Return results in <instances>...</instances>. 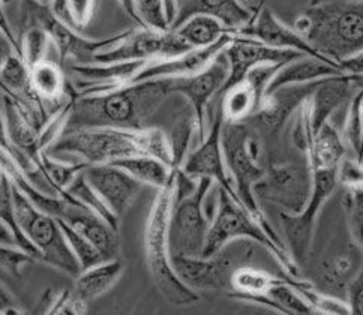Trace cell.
<instances>
[{"label": "cell", "mask_w": 363, "mask_h": 315, "mask_svg": "<svg viewBox=\"0 0 363 315\" xmlns=\"http://www.w3.org/2000/svg\"><path fill=\"white\" fill-rule=\"evenodd\" d=\"M350 77H352V75H350ZM352 78L357 84H363V75H357V77H352Z\"/></svg>", "instance_id": "obj_47"}, {"label": "cell", "mask_w": 363, "mask_h": 315, "mask_svg": "<svg viewBox=\"0 0 363 315\" xmlns=\"http://www.w3.org/2000/svg\"><path fill=\"white\" fill-rule=\"evenodd\" d=\"M227 78L228 63L223 52L204 71L191 77L172 78V95H180L188 101L200 143L204 140L207 107L213 98L221 95Z\"/></svg>", "instance_id": "obj_11"}, {"label": "cell", "mask_w": 363, "mask_h": 315, "mask_svg": "<svg viewBox=\"0 0 363 315\" xmlns=\"http://www.w3.org/2000/svg\"><path fill=\"white\" fill-rule=\"evenodd\" d=\"M68 6L75 21L86 23L92 12V0H68Z\"/></svg>", "instance_id": "obj_38"}, {"label": "cell", "mask_w": 363, "mask_h": 315, "mask_svg": "<svg viewBox=\"0 0 363 315\" xmlns=\"http://www.w3.org/2000/svg\"><path fill=\"white\" fill-rule=\"evenodd\" d=\"M177 2H179V0H177Z\"/></svg>", "instance_id": "obj_51"}, {"label": "cell", "mask_w": 363, "mask_h": 315, "mask_svg": "<svg viewBox=\"0 0 363 315\" xmlns=\"http://www.w3.org/2000/svg\"><path fill=\"white\" fill-rule=\"evenodd\" d=\"M56 219H57L60 230L65 236V241H67V243L71 249V253L77 258V262H79L82 272L99 265V262H102V261H106L102 258V255L96 251L95 246L90 243L86 238H83V236L79 231H75L65 221H62L59 218H56Z\"/></svg>", "instance_id": "obj_34"}, {"label": "cell", "mask_w": 363, "mask_h": 315, "mask_svg": "<svg viewBox=\"0 0 363 315\" xmlns=\"http://www.w3.org/2000/svg\"><path fill=\"white\" fill-rule=\"evenodd\" d=\"M0 177H2V175H0Z\"/></svg>", "instance_id": "obj_50"}, {"label": "cell", "mask_w": 363, "mask_h": 315, "mask_svg": "<svg viewBox=\"0 0 363 315\" xmlns=\"http://www.w3.org/2000/svg\"><path fill=\"white\" fill-rule=\"evenodd\" d=\"M67 222L75 231L95 246L104 260L121 258L119 231L108 226L106 221L95 215L71 199H63L59 214L55 216Z\"/></svg>", "instance_id": "obj_18"}, {"label": "cell", "mask_w": 363, "mask_h": 315, "mask_svg": "<svg viewBox=\"0 0 363 315\" xmlns=\"http://www.w3.org/2000/svg\"><path fill=\"white\" fill-rule=\"evenodd\" d=\"M359 86L350 75H340L324 78L315 87L313 95L308 98L311 109V125H313L314 134L318 129L330 121V116L340 109L341 105L353 98L356 92L353 90Z\"/></svg>", "instance_id": "obj_22"}, {"label": "cell", "mask_w": 363, "mask_h": 315, "mask_svg": "<svg viewBox=\"0 0 363 315\" xmlns=\"http://www.w3.org/2000/svg\"><path fill=\"white\" fill-rule=\"evenodd\" d=\"M119 2L122 4V6H123V9L128 12L129 16H131L138 24H141L140 23V18H138V16H137V9H135V0H119Z\"/></svg>", "instance_id": "obj_42"}, {"label": "cell", "mask_w": 363, "mask_h": 315, "mask_svg": "<svg viewBox=\"0 0 363 315\" xmlns=\"http://www.w3.org/2000/svg\"><path fill=\"white\" fill-rule=\"evenodd\" d=\"M321 82L323 80L306 84L287 86L272 92L269 95H264L260 107L251 117V121H254V128L258 131L262 138H278L291 114L299 110L301 105L313 95V92Z\"/></svg>", "instance_id": "obj_15"}, {"label": "cell", "mask_w": 363, "mask_h": 315, "mask_svg": "<svg viewBox=\"0 0 363 315\" xmlns=\"http://www.w3.org/2000/svg\"><path fill=\"white\" fill-rule=\"evenodd\" d=\"M252 192L257 201L274 204L279 212L301 214L313 194V172L308 164L270 165Z\"/></svg>", "instance_id": "obj_10"}, {"label": "cell", "mask_w": 363, "mask_h": 315, "mask_svg": "<svg viewBox=\"0 0 363 315\" xmlns=\"http://www.w3.org/2000/svg\"><path fill=\"white\" fill-rule=\"evenodd\" d=\"M11 199L17 226L41 254V262L72 278L79 277L80 266L65 241L57 219L35 206L16 185H11Z\"/></svg>", "instance_id": "obj_7"}, {"label": "cell", "mask_w": 363, "mask_h": 315, "mask_svg": "<svg viewBox=\"0 0 363 315\" xmlns=\"http://www.w3.org/2000/svg\"><path fill=\"white\" fill-rule=\"evenodd\" d=\"M172 96V78L135 82L71 104L62 133L79 129H146Z\"/></svg>", "instance_id": "obj_1"}, {"label": "cell", "mask_w": 363, "mask_h": 315, "mask_svg": "<svg viewBox=\"0 0 363 315\" xmlns=\"http://www.w3.org/2000/svg\"><path fill=\"white\" fill-rule=\"evenodd\" d=\"M32 261L35 260L18 246L0 245V270L8 272L12 277L20 278L23 267Z\"/></svg>", "instance_id": "obj_35"}, {"label": "cell", "mask_w": 363, "mask_h": 315, "mask_svg": "<svg viewBox=\"0 0 363 315\" xmlns=\"http://www.w3.org/2000/svg\"><path fill=\"white\" fill-rule=\"evenodd\" d=\"M305 155L311 172L338 170L340 164L348 156V150L342 137L329 121L314 134Z\"/></svg>", "instance_id": "obj_24"}, {"label": "cell", "mask_w": 363, "mask_h": 315, "mask_svg": "<svg viewBox=\"0 0 363 315\" xmlns=\"http://www.w3.org/2000/svg\"><path fill=\"white\" fill-rule=\"evenodd\" d=\"M125 272L122 258L106 260L99 265L80 272L75 278L72 292H69L68 306L77 314L84 315L86 308L94 300L106 294L110 288L121 280Z\"/></svg>", "instance_id": "obj_20"}, {"label": "cell", "mask_w": 363, "mask_h": 315, "mask_svg": "<svg viewBox=\"0 0 363 315\" xmlns=\"http://www.w3.org/2000/svg\"><path fill=\"white\" fill-rule=\"evenodd\" d=\"M177 278L194 292L230 290L235 266V253L227 246L212 257H172Z\"/></svg>", "instance_id": "obj_13"}, {"label": "cell", "mask_w": 363, "mask_h": 315, "mask_svg": "<svg viewBox=\"0 0 363 315\" xmlns=\"http://www.w3.org/2000/svg\"><path fill=\"white\" fill-rule=\"evenodd\" d=\"M282 281L284 277H275L266 270L239 266L230 278V297L239 300L246 296H260Z\"/></svg>", "instance_id": "obj_29"}, {"label": "cell", "mask_w": 363, "mask_h": 315, "mask_svg": "<svg viewBox=\"0 0 363 315\" xmlns=\"http://www.w3.org/2000/svg\"><path fill=\"white\" fill-rule=\"evenodd\" d=\"M263 95L258 92L254 84L246 80L228 87L219 96V109H221L224 122H245L251 119L260 107Z\"/></svg>", "instance_id": "obj_26"}, {"label": "cell", "mask_w": 363, "mask_h": 315, "mask_svg": "<svg viewBox=\"0 0 363 315\" xmlns=\"http://www.w3.org/2000/svg\"><path fill=\"white\" fill-rule=\"evenodd\" d=\"M191 48H204L218 43L225 33L224 24L215 17L196 14L173 29Z\"/></svg>", "instance_id": "obj_28"}, {"label": "cell", "mask_w": 363, "mask_h": 315, "mask_svg": "<svg viewBox=\"0 0 363 315\" xmlns=\"http://www.w3.org/2000/svg\"><path fill=\"white\" fill-rule=\"evenodd\" d=\"M0 84L11 94L30 99V71L28 65L17 56H6L0 65ZM35 94V92H33Z\"/></svg>", "instance_id": "obj_31"}, {"label": "cell", "mask_w": 363, "mask_h": 315, "mask_svg": "<svg viewBox=\"0 0 363 315\" xmlns=\"http://www.w3.org/2000/svg\"><path fill=\"white\" fill-rule=\"evenodd\" d=\"M55 315H67V314H65V312H63V309H60V311H59V312H56Z\"/></svg>", "instance_id": "obj_48"}, {"label": "cell", "mask_w": 363, "mask_h": 315, "mask_svg": "<svg viewBox=\"0 0 363 315\" xmlns=\"http://www.w3.org/2000/svg\"><path fill=\"white\" fill-rule=\"evenodd\" d=\"M348 315H363V258L356 277L347 288Z\"/></svg>", "instance_id": "obj_37"}, {"label": "cell", "mask_w": 363, "mask_h": 315, "mask_svg": "<svg viewBox=\"0 0 363 315\" xmlns=\"http://www.w3.org/2000/svg\"><path fill=\"white\" fill-rule=\"evenodd\" d=\"M231 35L227 32L218 43L204 47V48H194L177 57L158 60L157 63L149 65L143 68L131 83L135 82H146V80H157V78H179V77H191L204 71L209 65L221 55L224 48L230 44Z\"/></svg>", "instance_id": "obj_19"}, {"label": "cell", "mask_w": 363, "mask_h": 315, "mask_svg": "<svg viewBox=\"0 0 363 315\" xmlns=\"http://www.w3.org/2000/svg\"><path fill=\"white\" fill-rule=\"evenodd\" d=\"M223 55L228 63V78L223 92L246 80L250 72L258 67H263V65H284L303 56L297 51L272 48L255 41V39L235 35H231V41L224 48Z\"/></svg>", "instance_id": "obj_14"}, {"label": "cell", "mask_w": 363, "mask_h": 315, "mask_svg": "<svg viewBox=\"0 0 363 315\" xmlns=\"http://www.w3.org/2000/svg\"><path fill=\"white\" fill-rule=\"evenodd\" d=\"M213 185L209 177L197 179V187L188 195L174 197L168 224V246L172 257H200L211 221L204 214L206 195Z\"/></svg>", "instance_id": "obj_9"}, {"label": "cell", "mask_w": 363, "mask_h": 315, "mask_svg": "<svg viewBox=\"0 0 363 315\" xmlns=\"http://www.w3.org/2000/svg\"><path fill=\"white\" fill-rule=\"evenodd\" d=\"M221 144L228 175L233 183H235L236 194L242 206L255 219L257 224L270 236L272 241L281 248L287 249L284 242L278 238L274 227L267 222L252 192L255 183L266 173V167L262 162V136L258 134V131L254 126L245 122H224Z\"/></svg>", "instance_id": "obj_5"}, {"label": "cell", "mask_w": 363, "mask_h": 315, "mask_svg": "<svg viewBox=\"0 0 363 315\" xmlns=\"http://www.w3.org/2000/svg\"><path fill=\"white\" fill-rule=\"evenodd\" d=\"M30 86L36 95L55 99L63 90V75L50 62H40L30 68Z\"/></svg>", "instance_id": "obj_33"}, {"label": "cell", "mask_w": 363, "mask_h": 315, "mask_svg": "<svg viewBox=\"0 0 363 315\" xmlns=\"http://www.w3.org/2000/svg\"><path fill=\"white\" fill-rule=\"evenodd\" d=\"M63 312H65V314H67V315H82V314H77L75 311H72V309H71V308H69L68 305L63 308Z\"/></svg>", "instance_id": "obj_46"}, {"label": "cell", "mask_w": 363, "mask_h": 315, "mask_svg": "<svg viewBox=\"0 0 363 315\" xmlns=\"http://www.w3.org/2000/svg\"><path fill=\"white\" fill-rule=\"evenodd\" d=\"M196 14L215 17L224 24L228 33H235L251 21L254 12L243 6L240 0H179L177 14L170 31Z\"/></svg>", "instance_id": "obj_21"}, {"label": "cell", "mask_w": 363, "mask_h": 315, "mask_svg": "<svg viewBox=\"0 0 363 315\" xmlns=\"http://www.w3.org/2000/svg\"><path fill=\"white\" fill-rule=\"evenodd\" d=\"M62 197H67V199H71L72 201L79 203L80 206L92 210L95 215L102 218L108 226H111L114 230L119 231L121 221L110 212L106 204L102 203L99 195L94 191V188L90 187L87 180L84 179L83 172L77 176L67 188H65Z\"/></svg>", "instance_id": "obj_30"}, {"label": "cell", "mask_w": 363, "mask_h": 315, "mask_svg": "<svg viewBox=\"0 0 363 315\" xmlns=\"http://www.w3.org/2000/svg\"><path fill=\"white\" fill-rule=\"evenodd\" d=\"M111 165L123 170L131 177H134L141 185H150L157 189H162L170 182L174 168L153 156H129L113 162Z\"/></svg>", "instance_id": "obj_27"}, {"label": "cell", "mask_w": 363, "mask_h": 315, "mask_svg": "<svg viewBox=\"0 0 363 315\" xmlns=\"http://www.w3.org/2000/svg\"><path fill=\"white\" fill-rule=\"evenodd\" d=\"M251 241L257 245L264 246L279 262L285 275L291 278H299V267L289 255L287 249L281 248L270 236L257 224L255 219L246 212V209L238 204L231 197L219 189L218 192V209L215 218L211 221L209 231H207L206 245L200 257H212L223 251L235 241Z\"/></svg>", "instance_id": "obj_6"}, {"label": "cell", "mask_w": 363, "mask_h": 315, "mask_svg": "<svg viewBox=\"0 0 363 315\" xmlns=\"http://www.w3.org/2000/svg\"><path fill=\"white\" fill-rule=\"evenodd\" d=\"M338 170H315L313 172V194L301 214L278 212L285 248L297 267L305 266L313 253L314 231L321 207L338 187Z\"/></svg>", "instance_id": "obj_8"}, {"label": "cell", "mask_w": 363, "mask_h": 315, "mask_svg": "<svg viewBox=\"0 0 363 315\" xmlns=\"http://www.w3.org/2000/svg\"><path fill=\"white\" fill-rule=\"evenodd\" d=\"M340 75H344V74L340 71L338 65L336 63L318 59V57L302 56L299 59H294L289 63L281 65V68L270 80L264 95H269L272 92L287 87V86L314 83V82L324 80V78L340 77Z\"/></svg>", "instance_id": "obj_23"}, {"label": "cell", "mask_w": 363, "mask_h": 315, "mask_svg": "<svg viewBox=\"0 0 363 315\" xmlns=\"http://www.w3.org/2000/svg\"><path fill=\"white\" fill-rule=\"evenodd\" d=\"M294 26L320 56L336 65L363 51V2L333 0L309 5Z\"/></svg>", "instance_id": "obj_3"}, {"label": "cell", "mask_w": 363, "mask_h": 315, "mask_svg": "<svg viewBox=\"0 0 363 315\" xmlns=\"http://www.w3.org/2000/svg\"><path fill=\"white\" fill-rule=\"evenodd\" d=\"M40 2H43V4H48V2H50V0H40Z\"/></svg>", "instance_id": "obj_49"}, {"label": "cell", "mask_w": 363, "mask_h": 315, "mask_svg": "<svg viewBox=\"0 0 363 315\" xmlns=\"http://www.w3.org/2000/svg\"><path fill=\"white\" fill-rule=\"evenodd\" d=\"M231 35L255 39V41L269 45L272 48L291 50V51L301 52L303 56L329 60L326 57L320 56L318 52L306 43V39L299 32H296V29H291L289 26H285L282 21L278 20V17L274 14V12L263 5L257 11H254V16L248 24L243 26L242 29H239L238 32Z\"/></svg>", "instance_id": "obj_17"}, {"label": "cell", "mask_w": 363, "mask_h": 315, "mask_svg": "<svg viewBox=\"0 0 363 315\" xmlns=\"http://www.w3.org/2000/svg\"><path fill=\"white\" fill-rule=\"evenodd\" d=\"M338 68L344 75H352V77L363 75V51L359 52V55H356L354 57H350L341 62L338 65Z\"/></svg>", "instance_id": "obj_39"}, {"label": "cell", "mask_w": 363, "mask_h": 315, "mask_svg": "<svg viewBox=\"0 0 363 315\" xmlns=\"http://www.w3.org/2000/svg\"><path fill=\"white\" fill-rule=\"evenodd\" d=\"M0 315H30V314L23 311V309H20V308L16 305V306H11V308L2 311V312H0Z\"/></svg>", "instance_id": "obj_43"}, {"label": "cell", "mask_w": 363, "mask_h": 315, "mask_svg": "<svg viewBox=\"0 0 363 315\" xmlns=\"http://www.w3.org/2000/svg\"><path fill=\"white\" fill-rule=\"evenodd\" d=\"M324 2H333V0H311L309 5H318V4H324ZM356 2H363V0H356Z\"/></svg>", "instance_id": "obj_45"}, {"label": "cell", "mask_w": 363, "mask_h": 315, "mask_svg": "<svg viewBox=\"0 0 363 315\" xmlns=\"http://www.w3.org/2000/svg\"><path fill=\"white\" fill-rule=\"evenodd\" d=\"M47 48V33L43 29H32L28 36H26V56L24 60L29 63V67L32 68L33 65L43 62V55Z\"/></svg>", "instance_id": "obj_36"}, {"label": "cell", "mask_w": 363, "mask_h": 315, "mask_svg": "<svg viewBox=\"0 0 363 315\" xmlns=\"http://www.w3.org/2000/svg\"><path fill=\"white\" fill-rule=\"evenodd\" d=\"M223 126H224V117H223L221 109L218 107L216 116L212 122L209 133H207V136L204 137V140L200 143V146L196 150L186 155L185 161L180 165V170L192 179L209 177L211 180L218 183L219 189L225 191L233 200L242 206L239 197L236 194L235 183H233L228 175V170L224 161L223 144H221Z\"/></svg>", "instance_id": "obj_12"}, {"label": "cell", "mask_w": 363, "mask_h": 315, "mask_svg": "<svg viewBox=\"0 0 363 315\" xmlns=\"http://www.w3.org/2000/svg\"><path fill=\"white\" fill-rule=\"evenodd\" d=\"M5 122L12 152L16 150L26 155L38 167H41V140L28 117L9 96H5Z\"/></svg>", "instance_id": "obj_25"}, {"label": "cell", "mask_w": 363, "mask_h": 315, "mask_svg": "<svg viewBox=\"0 0 363 315\" xmlns=\"http://www.w3.org/2000/svg\"><path fill=\"white\" fill-rule=\"evenodd\" d=\"M342 209L350 239L363 254V187H347L342 195Z\"/></svg>", "instance_id": "obj_32"}, {"label": "cell", "mask_w": 363, "mask_h": 315, "mask_svg": "<svg viewBox=\"0 0 363 315\" xmlns=\"http://www.w3.org/2000/svg\"><path fill=\"white\" fill-rule=\"evenodd\" d=\"M11 306H16V300L9 294L6 288L0 284V312L11 308Z\"/></svg>", "instance_id": "obj_41"}, {"label": "cell", "mask_w": 363, "mask_h": 315, "mask_svg": "<svg viewBox=\"0 0 363 315\" xmlns=\"http://www.w3.org/2000/svg\"><path fill=\"white\" fill-rule=\"evenodd\" d=\"M0 149H4L5 152L11 153L12 156V146L8 138V131H6V122L4 121L2 114H0Z\"/></svg>", "instance_id": "obj_40"}, {"label": "cell", "mask_w": 363, "mask_h": 315, "mask_svg": "<svg viewBox=\"0 0 363 315\" xmlns=\"http://www.w3.org/2000/svg\"><path fill=\"white\" fill-rule=\"evenodd\" d=\"M176 173L162 189H158L152 203L145 231V254L150 278L164 299L173 306H188L200 300L197 292L182 282L173 269L170 246H168V224L176 197Z\"/></svg>", "instance_id": "obj_4"}, {"label": "cell", "mask_w": 363, "mask_h": 315, "mask_svg": "<svg viewBox=\"0 0 363 315\" xmlns=\"http://www.w3.org/2000/svg\"><path fill=\"white\" fill-rule=\"evenodd\" d=\"M48 156L71 155L89 165L113 164L129 156H153L173 165V152L165 131L157 126L146 129L94 128L62 133L45 152Z\"/></svg>", "instance_id": "obj_2"}, {"label": "cell", "mask_w": 363, "mask_h": 315, "mask_svg": "<svg viewBox=\"0 0 363 315\" xmlns=\"http://www.w3.org/2000/svg\"><path fill=\"white\" fill-rule=\"evenodd\" d=\"M5 57H6L5 56V43H4V39H2V35H0V65H2Z\"/></svg>", "instance_id": "obj_44"}, {"label": "cell", "mask_w": 363, "mask_h": 315, "mask_svg": "<svg viewBox=\"0 0 363 315\" xmlns=\"http://www.w3.org/2000/svg\"><path fill=\"white\" fill-rule=\"evenodd\" d=\"M83 176L119 221L141 189L140 182L111 164L89 165L83 170Z\"/></svg>", "instance_id": "obj_16"}]
</instances>
